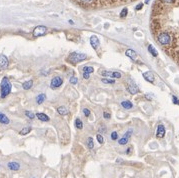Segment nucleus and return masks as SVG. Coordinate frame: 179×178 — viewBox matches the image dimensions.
<instances>
[{
	"label": "nucleus",
	"mask_w": 179,
	"mask_h": 178,
	"mask_svg": "<svg viewBox=\"0 0 179 178\" xmlns=\"http://www.w3.org/2000/svg\"><path fill=\"white\" fill-rule=\"evenodd\" d=\"M12 90V85L7 77H3L1 80V84H0V97L1 98H5L10 94Z\"/></svg>",
	"instance_id": "obj_1"
},
{
	"label": "nucleus",
	"mask_w": 179,
	"mask_h": 178,
	"mask_svg": "<svg viewBox=\"0 0 179 178\" xmlns=\"http://www.w3.org/2000/svg\"><path fill=\"white\" fill-rule=\"evenodd\" d=\"M86 55L83 54V53H80V52H72L70 53V55L68 56L67 58V61L72 63V64H76V63H79L83 60L86 59Z\"/></svg>",
	"instance_id": "obj_2"
},
{
	"label": "nucleus",
	"mask_w": 179,
	"mask_h": 178,
	"mask_svg": "<svg viewBox=\"0 0 179 178\" xmlns=\"http://www.w3.org/2000/svg\"><path fill=\"white\" fill-rule=\"evenodd\" d=\"M157 40L161 45H168L171 42V36L168 32H161L157 36Z\"/></svg>",
	"instance_id": "obj_3"
},
{
	"label": "nucleus",
	"mask_w": 179,
	"mask_h": 178,
	"mask_svg": "<svg viewBox=\"0 0 179 178\" xmlns=\"http://www.w3.org/2000/svg\"><path fill=\"white\" fill-rule=\"evenodd\" d=\"M127 91L132 95L137 94L139 92L138 86H137V84L135 83L132 79H129V81H128V83H127Z\"/></svg>",
	"instance_id": "obj_4"
},
{
	"label": "nucleus",
	"mask_w": 179,
	"mask_h": 178,
	"mask_svg": "<svg viewBox=\"0 0 179 178\" xmlns=\"http://www.w3.org/2000/svg\"><path fill=\"white\" fill-rule=\"evenodd\" d=\"M46 32H47L46 26L39 25V26H37V27H35L34 30H33V36H34L35 38H37V37H40V36L45 35Z\"/></svg>",
	"instance_id": "obj_5"
},
{
	"label": "nucleus",
	"mask_w": 179,
	"mask_h": 178,
	"mask_svg": "<svg viewBox=\"0 0 179 178\" xmlns=\"http://www.w3.org/2000/svg\"><path fill=\"white\" fill-rule=\"evenodd\" d=\"M62 83H63V79L60 76H55L52 78L51 82H50V87L52 89H57L61 86Z\"/></svg>",
	"instance_id": "obj_6"
},
{
	"label": "nucleus",
	"mask_w": 179,
	"mask_h": 178,
	"mask_svg": "<svg viewBox=\"0 0 179 178\" xmlns=\"http://www.w3.org/2000/svg\"><path fill=\"white\" fill-rule=\"evenodd\" d=\"M132 134V129H130V130H128L126 133L123 135V137L121 138V139L118 140V144L119 145H125L128 143V141H129V138L130 136H131Z\"/></svg>",
	"instance_id": "obj_7"
},
{
	"label": "nucleus",
	"mask_w": 179,
	"mask_h": 178,
	"mask_svg": "<svg viewBox=\"0 0 179 178\" xmlns=\"http://www.w3.org/2000/svg\"><path fill=\"white\" fill-rule=\"evenodd\" d=\"M90 44L94 50L98 49L99 45H100V40H99V38L96 35H92L90 37Z\"/></svg>",
	"instance_id": "obj_8"
},
{
	"label": "nucleus",
	"mask_w": 179,
	"mask_h": 178,
	"mask_svg": "<svg viewBox=\"0 0 179 178\" xmlns=\"http://www.w3.org/2000/svg\"><path fill=\"white\" fill-rule=\"evenodd\" d=\"M8 59L7 57L4 54H1L0 55V70H4L8 67Z\"/></svg>",
	"instance_id": "obj_9"
},
{
	"label": "nucleus",
	"mask_w": 179,
	"mask_h": 178,
	"mask_svg": "<svg viewBox=\"0 0 179 178\" xmlns=\"http://www.w3.org/2000/svg\"><path fill=\"white\" fill-rule=\"evenodd\" d=\"M142 76H143V78L146 80V81L150 82V83H154V82H155V76H154V74L151 71L144 72L143 74H142Z\"/></svg>",
	"instance_id": "obj_10"
},
{
	"label": "nucleus",
	"mask_w": 179,
	"mask_h": 178,
	"mask_svg": "<svg viewBox=\"0 0 179 178\" xmlns=\"http://www.w3.org/2000/svg\"><path fill=\"white\" fill-rule=\"evenodd\" d=\"M165 135V126L163 124H159L157 126V131H156V137L157 138H163Z\"/></svg>",
	"instance_id": "obj_11"
},
{
	"label": "nucleus",
	"mask_w": 179,
	"mask_h": 178,
	"mask_svg": "<svg viewBox=\"0 0 179 178\" xmlns=\"http://www.w3.org/2000/svg\"><path fill=\"white\" fill-rule=\"evenodd\" d=\"M7 167H8L9 170H12V171H16V170H18L19 168H20V165H19V163H17V162L12 161V162H8V164H7Z\"/></svg>",
	"instance_id": "obj_12"
},
{
	"label": "nucleus",
	"mask_w": 179,
	"mask_h": 178,
	"mask_svg": "<svg viewBox=\"0 0 179 178\" xmlns=\"http://www.w3.org/2000/svg\"><path fill=\"white\" fill-rule=\"evenodd\" d=\"M125 55H126L127 57H129L130 59H132V60H135L137 58V53L135 52V51L133 50V49H131V48L126 50V52H125Z\"/></svg>",
	"instance_id": "obj_13"
},
{
	"label": "nucleus",
	"mask_w": 179,
	"mask_h": 178,
	"mask_svg": "<svg viewBox=\"0 0 179 178\" xmlns=\"http://www.w3.org/2000/svg\"><path fill=\"white\" fill-rule=\"evenodd\" d=\"M36 117H37L40 121H43V122H48V121H49V117H48L45 113L38 112V113H36Z\"/></svg>",
	"instance_id": "obj_14"
},
{
	"label": "nucleus",
	"mask_w": 179,
	"mask_h": 178,
	"mask_svg": "<svg viewBox=\"0 0 179 178\" xmlns=\"http://www.w3.org/2000/svg\"><path fill=\"white\" fill-rule=\"evenodd\" d=\"M33 86V80H27V81L23 82L22 83V87L24 90H29L31 88V87Z\"/></svg>",
	"instance_id": "obj_15"
},
{
	"label": "nucleus",
	"mask_w": 179,
	"mask_h": 178,
	"mask_svg": "<svg viewBox=\"0 0 179 178\" xmlns=\"http://www.w3.org/2000/svg\"><path fill=\"white\" fill-rule=\"evenodd\" d=\"M9 122H10V120H9L8 117H7L5 114H3V113H1V112H0V123L9 124Z\"/></svg>",
	"instance_id": "obj_16"
},
{
	"label": "nucleus",
	"mask_w": 179,
	"mask_h": 178,
	"mask_svg": "<svg viewBox=\"0 0 179 178\" xmlns=\"http://www.w3.org/2000/svg\"><path fill=\"white\" fill-rule=\"evenodd\" d=\"M57 112L60 114V115H67L68 114V109L66 108L65 106H60L57 108Z\"/></svg>",
	"instance_id": "obj_17"
},
{
	"label": "nucleus",
	"mask_w": 179,
	"mask_h": 178,
	"mask_svg": "<svg viewBox=\"0 0 179 178\" xmlns=\"http://www.w3.org/2000/svg\"><path fill=\"white\" fill-rule=\"evenodd\" d=\"M36 102H37V104H42L43 102L46 100V95L45 94H39L38 96H36Z\"/></svg>",
	"instance_id": "obj_18"
},
{
	"label": "nucleus",
	"mask_w": 179,
	"mask_h": 178,
	"mask_svg": "<svg viewBox=\"0 0 179 178\" xmlns=\"http://www.w3.org/2000/svg\"><path fill=\"white\" fill-rule=\"evenodd\" d=\"M121 106L123 107V108H125V109H131L132 107H133V104H132L131 101L124 100V101L121 102Z\"/></svg>",
	"instance_id": "obj_19"
},
{
	"label": "nucleus",
	"mask_w": 179,
	"mask_h": 178,
	"mask_svg": "<svg viewBox=\"0 0 179 178\" xmlns=\"http://www.w3.org/2000/svg\"><path fill=\"white\" fill-rule=\"evenodd\" d=\"M148 51H149V53H150L152 56H154V57L158 56V51H157L155 48L153 47V45H151V44L148 45Z\"/></svg>",
	"instance_id": "obj_20"
},
{
	"label": "nucleus",
	"mask_w": 179,
	"mask_h": 178,
	"mask_svg": "<svg viewBox=\"0 0 179 178\" xmlns=\"http://www.w3.org/2000/svg\"><path fill=\"white\" fill-rule=\"evenodd\" d=\"M31 130H32V128H31L30 126H27V127H23L20 131H19V134H20V135H27L28 133L31 132Z\"/></svg>",
	"instance_id": "obj_21"
},
{
	"label": "nucleus",
	"mask_w": 179,
	"mask_h": 178,
	"mask_svg": "<svg viewBox=\"0 0 179 178\" xmlns=\"http://www.w3.org/2000/svg\"><path fill=\"white\" fill-rule=\"evenodd\" d=\"M101 81L106 84H114L115 83V80L113 79V78H109V77H104L101 79Z\"/></svg>",
	"instance_id": "obj_22"
},
{
	"label": "nucleus",
	"mask_w": 179,
	"mask_h": 178,
	"mask_svg": "<svg viewBox=\"0 0 179 178\" xmlns=\"http://www.w3.org/2000/svg\"><path fill=\"white\" fill-rule=\"evenodd\" d=\"M74 125L77 129H82L83 128V122L80 120L79 118H76L75 119V122H74Z\"/></svg>",
	"instance_id": "obj_23"
},
{
	"label": "nucleus",
	"mask_w": 179,
	"mask_h": 178,
	"mask_svg": "<svg viewBox=\"0 0 179 178\" xmlns=\"http://www.w3.org/2000/svg\"><path fill=\"white\" fill-rule=\"evenodd\" d=\"M87 146H88L89 149H93L94 148V140L92 137H88V139H87Z\"/></svg>",
	"instance_id": "obj_24"
},
{
	"label": "nucleus",
	"mask_w": 179,
	"mask_h": 178,
	"mask_svg": "<svg viewBox=\"0 0 179 178\" xmlns=\"http://www.w3.org/2000/svg\"><path fill=\"white\" fill-rule=\"evenodd\" d=\"M83 72L88 73V74H91L92 72H94V68L92 66H84L83 67Z\"/></svg>",
	"instance_id": "obj_25"
},
{
	"label": "nucleus",
	"mask_w": 179,
	"mask_h": 178,
	"mask_svg": "<svg viewBox=\"0 0 179 178\" xmlns=\"http://www.w3.org/2000/svg\"><path fill=\"white\" fill-rule=\"evenodd\" d=\"M69 82H70V84H72V85H76L78 83V79H77V77L75 76H71L69 79Z\"/></svg>",
	"instance_id": "obj_26"
},
{
	"label": "nucleus",
	"mask_w": 179,
	"mask_h": 178,
	"mask_svg": "<svg viewBox=\"0 0 179 178\" xmlns=\"http://www.w3.org/2000/svg\"><path fill=\"white\" fill-rule=\"evenodd\" d=\"M25 115L27 116L29 119H34L36 114H34L33 112H31V111H25Z\"/></svg>",
	"instance_id": "obj_27"
},
{
	"label": "nucleus",
	"mask_w": 179,
	"mask_h": 178,
	"mask_svg": "<svg viewBox=\"0 0 179 178\" xmlns=\"http://www.w3.org/2000/svg\"><path fill=\"white\" fill-rule=\"evenodd\" d=\"M96 139H97V141H98V142H99V144H103V143H104L103 136L101 135L100 133H98L97 135H96Z\"/></svg>",
	"instance_id": "obj_28"
},
{
	"label": "nucleus",
	"mask_w": 179,
	"mask_h": 178,
	"mask_svg": "<svg viewBox=\"0 0 179 178\" xmlns=\"http://www.w3.org/2000/svg\"><path fill=\"white\" fill-rule=\"evenodd\" d=\"M128 14V9L127 8H123L122 11L120 12V16L121 17H126Z\"/></svg>",
	"instance_id": "obj_29"
},
{
	"label": "nucleus",
	"mask_w": 179,
	"mask_h": 178,
	"mask_svg": "<svg viewBox=\"0 0 179 178\" xmlns=\"http://www.w3.org/2000/svg\"><path fill=\"white\" fill-rule=\"evenodd\" d=\"M171 98H172L173 104H175V105H179V99L175 96V95H172V97H171Z\"/></svg>",
	"instance_id": "obj_30"
},
{
	"label": "nucleus",
	"mask_w": 179,
	"mask_h": 178,
	"mask_svg": "<svg viewBox=\"0 0 179 178\" xmlns=\"http://www.w3.org/2000/svg\"><path fill=\"white\" fill-rule=\"evenodd\" d=\"M111 139L112 140H117L118 139V134L116 131H113L112 133H111Z\"/></svg>",
	"instance_id": "obj_31"
},
{
	"label": "nucleus",
	"mask_w": 179,
	"mask_h": 178,
	"mask_svg": "<svg viewBox=\"0 0 179 178\" xmlns=\"http://www.w3.org/2000/svg\"><path fill=\"white\" fill-rule=\"evenodd\" d=\"M83 113H84V115H85L86 117H89V116H90L91 112H90V110H89L88 108H84L83 109Z\"/></svg>",
	"instance_id": "obj_32"
},
{
	"label": "nucleus",
	"mask_w": 179,
	"mask_h": 178,
	"mask_svg": "<svg viewBox=\"0 0 179 178\" xmlns=\"http://www.w3.org/2000/svg\"><path fill=\"white\" fill-rule=\"evenodd\" d=\"M103 117H104L105 119H110L111 114L109 113V112H107V111H104V112H103Z\"/></svg>",
	"instance_id": "obj_33"
},
{
	"label": "nucleus",
	"mask_w": 179,
	"mask_h": 178,
	"mask_svg": "<svg viewBox=\"0 0 179 178\" xmlns=\"http://www.w3.org/2000/svg\"><path fill=\"white\" fill-rule=\"evenodd\" d=\"M151 96H153V94H152V93H147L146 95H145L146 99H148V100H152V99L154 98V97H151Z\"/></svg>",
	"instance_id": "obj_34"
},
{
	"label": "nucleus",
	"mask_w": 179,
	"mask_h": 178,
	"mask_svg": "<svg viewBox=\"0 0 179 178\" xmlns=\"http://www.w3.org/2000/svg\"><path fill=\"white\" fill-rule=\"evenodd\" d=\"M142 6H143V3H139L138 5H136L135 9H136V10H140V9L142 8Z\"/></svg>",
	"instance_id": "obj_35"
},
{
	"label": "nucleus",
	"mask_w": 179,
	"mask_h": 178,
	"mask_svg": "<svg viewBox=\"0 0 179 178\" xmlns=\"http://www.w3.org/2000/svg\"><path fill=\"white\" fill-rule=\"evenodd\" d=\"M162 2H164V3H168V4H170V3H173L174 0H162Z\"/></svg>",
	"instance_id": "obj_36"
},
{
	"label": "nucleus",
	"mask_w": 179,
	"mask_h": 178,
	"mask_svg": "<svg viewBox=\"0 0 179 178\" xmlns=\"http://www.w3.org/2000/svg\"><path fill=\"white\" fill-rule=\"evenodd\" d=\"M82 76H83V78H85V79H88V78H89V74H88V73L83 72V75H82Z\"/></svg>",
	"instance_id": "obj_37"
},
{
	"label": "nucleus",
	"mask_w": 179,
	"mask_h": 178,
	"mask_svg": "<svg viewBox=\"0 0 179 178\" xmlns=\"http://www.w3.org/2000/svg\"><path fill=\"white\" fill-rule=\"evenodd\" d=\"M83 3H90V2H92V0H81Z\"/></svg>",
	"instance_id": "obj_38"
},
{
	"label": "nucleus",
	"mask_w": 179,
	"mask_h": 178,
	"mask_svg": "<svg viewBox=\"0 0 179 178\" xmlns=\"http://www.w3.org/2000/svg\"><path fill=\"white\" fill-rule=\"evenodd\" d=\"M130 151H131V148H128V149H127L126 151H125V152H126V154H129Z\"/></svg>",
	"instance_id": "obj_39"
},
{
	"label": "nucleus",
	"mask_w": 179,
	"mask_h": 178,
	"mask_svg": "<svg viewBox=\"0 0 179 178\" xmlns=\"http://www.w3.org/2000/svg\"><path fill=\"white\" fill-rule=\"evenodd\" d=\"M145 3L148 4V3H149V0H145Z\"/></svg>",
	"instance_id": "obj_40"
}]
</instances>
